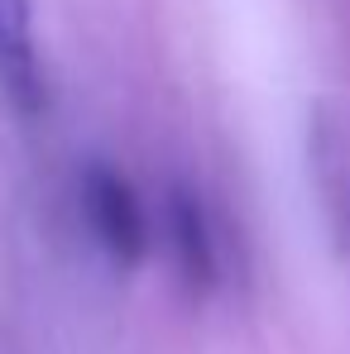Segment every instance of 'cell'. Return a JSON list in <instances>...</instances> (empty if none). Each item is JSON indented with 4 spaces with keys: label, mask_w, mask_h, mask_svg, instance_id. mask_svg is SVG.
I'll list each match as a JSON object with an SVG mask.
<instances>
[{
    "label": "cell",
    "mask_w": 350,
    "mask_h": 354,
    "mask_svg": "<svg viewBox=\"0 0 350 354\" xmlns=\"http://www.w3.org/2000/svg\"><path fill=\"white\" fill-rule=\"evenodd\" d=\"M82 216L91 225L96 244L116 259V263H139L144 249H149V221H144V206L134 196V187L106 168V163H91L82 173Z\"/></svg>",
    "instance_id": "cell-1"
},
{
    "label": "cell",
    "mask_w": 350,
    "mask_h": 354,
    "mask_svg": "<svg viewBox=\"0 0 350 354\" xmlns=\"http://www.w3.org/2000/svg\"><path fill=\"white\" fill-rule=\"evenodd\" d=\"M164 216H168V249H173V263H177V273H182V283L197 297L211 292L221 259H216V235H211V216H207L202 196L192 187L173 182Z\"/></svg>",
    "instance_id": "cell-2"
},
{
    "label": "cell",
    "mask_w": 350,
    "mask_h": 354,
    "mask_svg": "<svg viewBox=\"0 0 350 354\" xmlns=\"http://www.w3.org/2000/svg\"><path fill=\"white\" fill-rule=\"evenodd\" d=\"M0 96L19 115L44 111V72L34 58V5L29 0H0Z\"/></svg>",
    "instance_id": "cell-3"
}]
</instances>
